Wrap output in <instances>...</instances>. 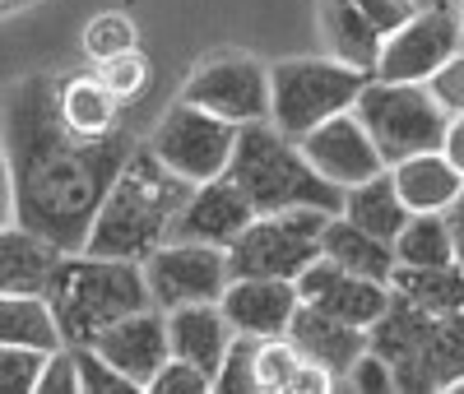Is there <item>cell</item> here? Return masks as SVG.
<instances>
[{"mask_svg":"<svg viewBox=\"0 0 464 394\" xmlns=\"http://www.w3.org/2000/svg\"><path fill=\"white\" fill-rule=\"evenodd\" d=\"M367 70H353L334 56H288L269 65V121L302 139L312 126L348 111L358 102Z\"/></svg>","mask_w":464,"mask_h":394,"instance_id":"8992f818","label":"cell"},{"mask_svg":"<svg viewBox=\"0 0 464 394\" xmlns=\"http://www.w3.org/2000/svg\"><path fill=\"white\" fill-rule=\"evenodd\" d=\"M353 5L381 37H391L400 24H409L418 14V0H353Z\"/></svg>","mask_w":464,"mask_h":394,"instance_id":"f35d334b","label":"cell"},{"mask_svg":"<svg viewBox=\"0 0 464 394\" xmlns=\"http://www.w3.org/2000/svg\"><path fill=\"white\" fill-rule=\"evenodd\" d=\"M464 47V28L459 10L437 0L422 5L409 24H400L391 37L381 43L376 56V79H404V84H428V79Z\"/></svg>","mask_w":464,"mask_h":394,"instance_id":"8fae6325","label":"cell"},{"mask_svg":"<svg viewBox=\"0 0 464 394\" xmlns=\"http://www.w3.org/2000/svg\"><path fill=\"white\" fill-rule=\"evenodd\" d=\"M339 214H343L348 223H358L362 232L381 236V242H395L400 227L409 223V205L400 200V186H395L391 168L376 172V177H367V181H358V186H348Z\"/></svg>","mask_w":464,"mask_h":394,"instance_id":"d4e9b609","label":"cell"},{"mask_svg":"<svg viewBox=\"0 0 464 394\" xmlns=\"http://www.w3.org/2000/svg\"><path fill=\"white\" fill-rule=\"evenodd\" d=\"M372 348L395 367V385L404 394L450 389L464 376V315L422 311L391 288L381 321L367 330Z\"/></svg>","mask_w":464,"mask_h":394,"instance_id":"5b68a950","label":"cell"},{"mask_svg":"<svg viewBox=\"0 0 464 394\" xmlns=\"http://www.w3.org/2000/svg\"><path fill=\"white\" fill-rule=\"evenodd\" d=\"M288 339L302 348V358H306V362H316V367L334 380V389H343L348 367H353L362 352L372 348L367 330L348 325V321H334V315H325V311H316V306H306V302L293 311Z\"/></svg>","mask_w":464,"mask_h":394,"instance_id":"ac0fdd59","label":"cell"},{"mask_svg":"<svg viewBox=\"0 0 464 394\" xmlns=\"http://www.w3.org/2000/svg\"><path fill=\"white\" fill-rule=\"evenodd\" d=\"M74 348V367H80V389L84 394H140L135 380H126L93 343H70Z\"/></svg>","mask_w":464,"mask_h":394,"instance_id":"d6a6232c","label":"cell"},{"mask_svg":"<svg viewBox=\"0 0 464 394\" xmlns=\"http://www.w3.org/2000/svg\"><path fill=\"white\" fill-rule=\"evenodd\" d=\"M321 255L334 260L339 269L348 274H362V279H376V283H391L395 274V246L381 242V236L362 232L358 223H348L343 214H330L325 232H321Z\"/></svg>","mask_w":464,"mask_h":394,"instance_id":"603a6c76","label":"cell"},{"mask_svg":"<svg viewBox=\"0 0 464 394\" xmlns=\"http://www.w3.org/2000/svg\"><path fill=\"white\" fill-rule=\"evenodd\" d=\"M256 334H232L227 352H223V367L214 371V394H260L256 385Z\"/></svg>","mask_w":464,"mask_h":394,"instance_id":"4dcf8cb0","label":"cell"},{"mask_svg":"<svg viewBox=\"0 0 464 394\" xmlns=\"http://www.w3.org/2000/svg\"><path fill=\"white\" fill-rule=\"evenodd\" d=\"M227 177L246 190L256 214H279V209H330L339 214L343 190L330 186L293 135H284L275 121H246L237 126V149H232Z\"/></svg>","mask_w":464,"mask_h":394,"instance_id":"277c9868","label":"cell"},{"mask_svg":"<svg viewBox=\"0 0 464 394\" xmlns=\"http://www.w3.org/2000/svg\"><path fill=\"white\" fill-rule=\"evenodd\" d=\"M428 93L441 102V111L446 116H455V111H464V47L428 79Z\"/></svg>","mask_w":464,"mask_h":394,"instance_id":"74e56055","label":"cell"},{"mask_svg":"<svg viewBox=\"0 0 464 394\" xmlns=\"http://www.w3.org/2000/svg\"><path fill=\"white\" fill-rule=\"evenodd\" d=\"M343 385H348V389H358V394H391V389H400V385H395V367L385 362L376 348H367L362 358L348 367Z\"/></svg>","mask_w":464,"mask_h":394,"instance_id":"8d00e7d4","label":"cell"},{"mask_svg":"<svg viewBox=\"0 0 464 394\" xmlns=\"http://www.w3.org/2000/svg\"><path fill=\"white\" fill-rule=\"evenodd\" d=\"M47 352L24 343H0V394H37V371Z\"/></svg>","mask_w":464,"mask_h":394,"instance_id":"836d02e7","label":"cell"},{"mask_svg":"<svg viewBox=\"0 0 464 394\" xmlns=\"http://www.w3.org/2000/svg\"><path fill=\"white\" fill-rule=\"evenodd\" d=\"M256 385L260 394H330L334 380L302 358V348L288 334H269L256 348Z\"/></svg>","mask_w":464,"mask_h":394,"instance_id":"7402d4cb","label":"cell"},{"mask_svg":"<svg viewBox=\"0 0 464 394\" xmlns=\"http://www.w3.org/2000/svg\"><path fill=\"white\" fill-rule=\"evenodd\" d=\"M446 227H450V242H455V260L464 264V186H459V195L446 205Z\"/></svg>","mask_w":464,"mask_h":394,"instance_id":"60d3db41","label":"cell"},{"mask_svg":"<svg viewBox=\"0 0 464 394\" xmlns=\"http://www.w3.org/2000/svg\"><path fill=\"white\" fill-rule=\"evenodd\" d=\"M391 288L400 297H409L422 311L437 315H464V264L446 260V264H395Z\"/></svg>","mask_w":464,"mask_h":394,"instance_id":"484cf974","label":"cell"},{"mask_svg":"<svg viewBox=\"0 0 464 394\" xmlns=\"http://www.w3.org/2000/svg\"><path fill=\"white\" fill-rule=\"evenodd\" d=\"M297 297L306 306H316L325 315H334V321H348L358 330H372L381 321L385 302H391V283H376V279H362V274H348L339 269L334 260L316 255L312 264H306L297 279H293Z\"/></svg>","mask_w":464,"mask_h":394,"instance_id":"5bb4252c","label":"cell"},{"mask_svg":"<svg viewBox=\"0 0 464 394\" xmlns=\"http://www.w3.org/2000/svg\"><path fill=\"white\" fill-rule=\"evenodd\" d=\"M321 33H325L334 61L376 74V56H381L385 37L358 14L353 0H321Z\"/></svg>","mask_w":464,"mask_h":394,"instance_id":"4316f807","label":"cell"},{"mask_svg":"<svg viewBox=\"0 0 464 394\" xmlns=\"http://www.w3.org/2000/svg\"><path fill=\"white\" fill-rule=\"evenodd\" d=\"M391 177L400 186V200L409 205V214H446V205L464 186V172L450 163L441 149L404 158V163L391 168Z\"/></svg>","mask_w":464,"mask_h":394,"instance_id":"44dd1931","label":"cell"},{"mask_svg":"<svg viewBox=\"0 0 464 394\" xmlns=\"http://www.w3.org/2000/svg\"><path fill=\"white\" fill-rule=\"evenodd\" d=\"M391 246H395L400 264H446V260H455L446 214H409V223L400 227V236Z\"/></svg>","mask_w":464,"mask_h":394,"instance_id":"f1b7e54d","label":"cell"},{"mask_svg":"<svg viewBox=\"0 0 464 394\" xmlns=\"http://www.w3.org/2000/svg\"><path fill=\"white\" fill-rule=\"evenodd\" d=\"M14 223V190H10V163H5V149H0V227Z\"/></svg>","mask_w":464,"mask_h":394,"instance_id":"b9f144b4","label":"cell"},{"mask_svg":"<svg viewBox=\"0 0 464 394\" xmlns=\"http://www.w3.org/2000/svg\"><path fill=\"white\" fill-rule=\"evenodd\" d=\"M56 107L70 130L80 135H111L121 130V98H116L98 74H65L56 79Z\"/></svg>","mask_w":464,"mask_h":394,"instance_id":"cb8c5ba5","label":"cell"},{"mask_svg":"<svg viewBox=\"0 0 464 394\" xmlns=\"http://www.w3.org/2000/svg\"><path fill=\"white\" fill-rule=\"evenodd\" d=\"M0 343H24L43 352L65 343L47 293H0Z\"/></svg>","mask_w":464,"mask_h":394,"instance_id":"83f0119b","label":"cell"},{"mask_svg":"<svg viewBox=\"0 0 464 394\" xmlns=\"http://www.w3.org/2000/svg\"><path fill=\"white\" fill-rule=\"evenodd\" d=\"M168 343L172 358L200 367L205 376H214L223 367V352L232 343V325L218 302H190V306H172L168 311Z\"/></svg>","mask_w":464,"mask_h":394,"instance_id":"d6986e66","label":"cell"},{"mask_svg":"<svg viewBox=\"0 0 464 394\" xmlns=\"http://www.w3.org/2000/svg\"><path fill=\"white\" fill-rule=\"evenodd\" d=\"M33 0H0V14H14V10H28Z\"/></svg>","mask_w":464,"mask_h":394,"instance_id":"7bdbcfd3","label":"cell"},{"mask_svg":"<svg viewBox=\"0 0 464 394\" xmlns=\"http://www.w3.org/2000/svg\"><path fill=\"white\" fill-rule=\"evenodd\" d=\"M144 283L153 306H190V302H218L232 269H227V251L223 246H205V242H163L153 246L144 260Z\"/></svg>","mask_w":464,"mask_h":394,"instance_id":"7c38bea8","label":"cell"},{"mask_svg":"<svg viewBox=\"0 0 464 394\" xmlns=\"http://www.w3.org/2000/svg\"><path fill=\"white\" fill-rule=\"evenodd\" d=\"M330 223V209H279L256 214L242 236L227 246L232 279H297V274L321 255V232Z\"/></svg>","mask_w":464,"mask_h":394,"instance_id":"ba28073f","label":"cell"},{"mask_svg":"<svg viewBox=\"0 0 464 394\" xmlns=\"http://www.w3.org/2000/svg\"><path fill=\"white\" fill-rule=\"evenodd\" d=\"M177 98L200 111L223 116L232 126L265 121L269 116V65L251 52H218L190 70Z\"/></svg>","mask_w":464,"mask_h":394,"instance_id":"30bf717a","label":"cell"},{"mask_svg":"<svg viewBox=\"0 0 464 394\" xmlns=\"http://www.w3.org/2000/svg\"><path fill=\"white\" fill-rule=\"evenodd\" d=\"M353 111L367 126L372 144L381 149L385 168L404 163L413 153L441 149L446 121H450L441 111V102L428 93V84H404V79H376V74L362 84Z\"/></svg>","mask_w":464,"mask_h":394,"instance_id":"52a82bcc","label":"cell"},{"mask_svg":"<svg viewBox=\"0 0 464 394\" xmlns=\"http://www.w3.org/2000/svg\"><path fill=\"white\" fill-rule=\"evenodd\" d=\"M144 394H214V376H205L200 367H190L181 358H168Z\"/></svg>","mask_w":464,"mask_h":394,"instance_id":"e575fe53","label":"cell"},{"mask_svg":"<svg viewBox=\"0 0 464 394\" xmlns=\"http://www.w3.org/2000/svg\"><path fill=\"white\" fill-rule=\"evenodd\" d=\"M297 149L306 153V163H312L330 186H339V190H348V186H358V181L385 172V158L372 144V135L358 121L353 107L330 116V121H321V126H312V130L297 139Z\"/></svg>","mask_w":464,"mask_h":394,"instance_id":"4fadbf2b","label":"cell"},{"mask_svg":"<svg viewBox=\"0 0 464 394\" xmlns=\"http://www.w3.org/2000/svg\"><path fill=\"white\" fill-rule=\"evenodd\" d=\"M47 302L65 343H93L121 315L153 306L140 260H111V255H89V251L61 255L47 283Z\"/></svg>","mask_w":464,"mask_h":394,"instance_id":"3957f363","label":"cell"},{"mask_svg":"<svg viewBox=\"0 0 464 394\" xmlns=\"http://www.w3.org/2000/svg\"><path fill=\"white\" fill-rule=\"evenodd\" d=\"M223 315L232 334H256V339H269V334H288V321L293 311L302 306L293 279H227L223 297H218Z\"/></svg>","mask_w":464,"mask_h":394,"instance_id":"e0dca14e","label":"cell"},{"mask_svg":"<svg viewBox=\"0 0 464 394\" xmlns=\"http://www.w3.org/2000/svg\"><path fill=\"white\" fill-rule=\"evenodd\" d=\"M190 190L196 186L163 168L159 153L140 139L102 195L93 227L84 236V251L111 260H144L153 246H163L172 236V223L190 200Z\"/></svg>","mask_w":464,"mask_h":394,"instance_id":"7a4b0ae2","label":"cell"},{"mask_svg":"<svg viewBox=\"0 0 464 394\" xmlns=\"http://www.w3.org/2000/svg\"><path fill=\"white\" fill-rule=\"evenodd\" d=\"M135 130L80 135L56 107V74H24L5 98V163L14 223L61 251H84V236L111 177L135 149Z\"/></svg>","mask_w":464,"mask_h":394,"instance_id":"6da1fadb","label":"cell"},{"mask_svg":"<svg viewBox=\"0 0 464 394\" xmlns=\"http://www.w3.org/2000/svg\"><path fill=\"white\" fill-rule=\"evenodd\" d=\"M37 394H84L80 389V367H74V348L61 343L47 352L43 371H37Z\"/></svg>","mask_w":464,"mask_h":394,"instance_id":"d590c367","label":"cell"},{"mask_svg":"<svg viewBox=\"0 0 464 394\" xmlns=\"http://www.w3.org/2000/svg\"><path fill=\"white\" fill-rule=\"evenodd\" d=\"M144 144L159 153V163L172 168L181 181L200 186V181H214V177L227 172L232 149H237V126L223 121V116H214V111H200V107H190V102L177 98V102L159 116V126L149 130Z\"/></svg>","mask_w":464,"mask_h":394,"instance_id":"9c48e42d","label":"cell"},{"mask_svg":"<svg viewBox=\"0 0 464 394\" xmlns=\"http://www.w3.org/2000/svg\"><path fill=\"white\" fill-rule=\"evenodd\" d=\"M93 348H98L126 380H135L140 394H144L149 380L159 376V367L172 358L168 311H163V306H144V311H135V315H121V321L107 325V330L93 339Z\"/></svg>","mask_w":464,"mask_h":394,"instance_id":"2e32d148","label":"cell"},{"mask_svg":"<svg viewBox=\"0 0 464 394\" xmlns=\"http://www.w3.org/2000/svg\"><path fill=\"white\" fill-rule=\"evenodd\" d=\"M93 74L102 79V84L121 98V102H135L144 89H149V74H153V65H149V56L140 52V47H130V52H121V56H107V61H98L93 65Z\"/></svg>","mask_w":464,"mask_h":394,"instance_id":"1f68e13d","label":"cell"},{"mask_svg":"<svg viewBox=\"0 0 464 394\" xmlns=\"http://www.w3.org/2000/svg\"><path fill=\"white\" fill-rule=\"evenodd\" d=\"M441 153L450 158V163L464 172V111H455L446 121V139H441Z\"/></svg>","mask_w":464,"mask_h":394,"instance_id":"ab89813d","label":"cell"},{"mask_svg":"<svg viewBox=\"0 0 464 394\" xmlns=\"http://www.w3.org/2000/svg\"><path fill=\"white\" fill-rule=\"evenodd\" d=\"M80 47H84V56L98 65V61H107V56H121V52L140 47V28H135V19L121 14V10H102V14H93V19L84 24Z\"/></svg>","mask_w":464,"mask_h":394,"instance_id":"f546056e","label":"cell"},{"mask_svg":"<svg viewBox=\"0 0 464 394\" xmlns=\"http://www.w3.org/2000/svg\"><path fill=\"white\" fill-rule=\"evenodd\" d=\"M61 255L70 251L52 246L24 223H5L0 227V293H47Z\"/></svg>","mask_w":464,"mask_h":394,"instance_id":"ffe728a7","label":"cell"},{"mask_svg":"<svg viewBox=\"0 0 464 394\" xmlns=\"http://www.w3.org/2000/svg\"><path fill=\"white\" fill-rule=\"evenodd\" d=\"M251 218H256V205L246 200V190L223 172V177L200 181L196 190H190V200L181 205V214L172 223V236L177 242H205V246H223L227 251Z\"/></svg>","mask_w":464,"mask_h":394,"instance_id":"9a60e30c","label":"cell"},{"mask_svg":"<svg viewBox=\"0 0 464 394\" xmlns=\"http://www.w3.org/2000/svg\"><path fill=\"white\" fill-rule=\"evenodd\" d=\"M459 28H464V0H459Z\"/></svg>","mask_w":464,"mask_h":394,"instance_id":"f6af8a7d","label":"cell"},{"mask_svg":"<svg viewBox=\"0 0 464 394\" xmlns=\"http://www.w3.org/2000/svg\"><path fill=\"white\" fill-rule=\"evenodd\" d=\"M450 389H455V394H464V376H459V380H455V385H450Z\"/></svg>","mask_w":464,"mask_h":394,"instance_id":"ee69618b","label":"cell"}]
</instances>
